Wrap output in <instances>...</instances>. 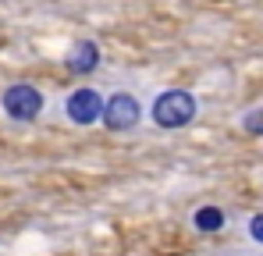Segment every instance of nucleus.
Masks as SVG:
<instances>
[{
	"label": "nucleus",
	"mask_w": 263,
	"mask_h": 256,
	"mask_svg": "<svg viewBox=\"0 0 263 256\" xmlns=\"http://www.w3.org/2000/svg\"><path fill=\"white\" fill-rule=\"evenodd\" d=\"M196 114H199V103H196V96H192L189 89H164V93H157V100H153V107H149L153 125L167 128V132L192 125Z\"/></svg>",
	"instance_id": "obj_1"
},
{
	"label": "nucleus",
	"mask_w": 263,
	"mask_h": 256,
	"mask_svg": "<svg viewBox=\"0 0 263 256\" xmlns=\"http://www.w3.org/2000/svg\"><path fill=\"white\" fill-rule=\"evenodd\" d=\"M0 107H4V114H7L11 121L29 125V121H36V118L43 114L46 96H43V89L32 85V82H11L0 93Z\"/></svg>",
	"instance_id": "obj_2"
},
{
	"label": "nucleus",
	"mask_w": 263,
	"mask_h": 256,
	"mask_svg": "<svg viewBox=\"0 0 263 256\" xmlns=\"http://www.w3.org/2000/svg\"><path fill=\"white\" fill-rule=\"evenodd\" d=\"M100 121L110 128V132H132V128L142 121V103L132 96V93H114V96H107L103 100V114H100Z\"/></svg>",
	"instance_id": "obj_3"
},
{
	"label": "nucleus",
	"mask_w": 263,
	"mask_h": 256,
	"mask_svg": "<svg viewBox=\"0 0 263 256\" xmlns=\"http://www.w3.org/2000/svg\"><path fill=\"white\" fill-rule=\"evenodd\" d=\"M64 114H68V121L79 128H89L100 121V114H103V96H100V89H92V85H79L68 100H64Z\"/></svg>",
	"instance_id": "obj_4"
},
{
	"label": "nucleus",
	"mask_w": 263,
	"mask_h": 256,
	"mask_svg": "<svg viewBox=\"0 0 263 256\" xmlns=\"http://www.w3.org/2000/svg\"><path fill=\"white\" fill-rule=\"evenodd\" d=\"M100 46L92 40H75L68 46V53H64V68L71 71V75H92L96 68H100Z\"/></svg>",
	"instance_id": "obj_5"
},
{
	"label": "nucleus",
	"mask_w": 263,
	"mask_h": 256,
	"mask_svg": "<svg viewBox=\"0 0 263 256\" xmlns=\"http://www.w3.org/2000/svg\"><path fill=\"white\" fill-rule=\"evenodd\" d=\"M192 228L203 231V235L220 231V228H224V210H220V207H199V210L192 213Z\"/></svg>",
	"instance_id": "obj_6"
},
{
	"label": "nucleus",
	"mask_w": 263,
	"mask_h": 256,
	"mask_svg": "<svg viewBox=\"0 0 263 256\" xmlns=\"http://www.w3.org/2000/svg\"><path fill=\"white\" fill-rule=\"evenodd\" d=\"M242 128H246L249 135H263V111H249V114L242 118Z\"/></svg>",
	"instance_id": "obj_7"
},
{
	"label": "nucleus",
	"mask_w": 263,
	"mask_h": 256,
	"mask_svg": "<svg viewBox=\"0 0 263 256\" xmlns=\"http://www.w3.org/2000/svg\"><path fill=\"white\" fill-rule=\"evenodd\" d=\"M249 239H253V242H260V246H263V213H256V217L249 221Z\"/></svg>",
	"instance_id": "obj_8"
}]
</instances>
